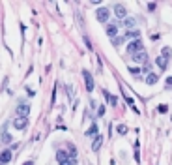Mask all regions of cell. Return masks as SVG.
I'll list each match as a JSON object with an SVG mask.
<instances>
[{"label": "cell", "instance_id": "277c9868", "mask_svg": "<svg viewBox=\"0 0 172 165\" xmlns=\"http://www.w3.org/2000/svg\"><path fill=\"white\" fill-rule=\"evenodd\" d=\"M131 58H133V62H138V64H146V62H148V53H146V51H138V53L131 55Z\"/></svg>", "mask_w": 172, "mask_h": 165}, {"label": "cell", "instance_id": "6da1fadb", "mask_svg": "<svg viewBox=\"0 0 172 165\" xmlns=\"http://www.w3.org/2000/svg\"><path fill=\"white\" fill-rule=\"evenodd\" d=\"M138 51H144V45H142L140 39H135V41H131V43L127 45V53H129V55H135V53H138Z\"/></svg>", "mask_w": 172, "mask_h": 165}, {"label": "cell", "instance_id": "e0dca14e", "mask_svg": "<svg viewBox=\"0 0 172 165\" xmlns=\"http://www.w3.org/2000/svg\"><path fill=\"white\" fill-rule=\"evenodd\" d=\"M86 135H88V137H94V135H97V126H95V124H92V126L88 128Z\"/></svg>", "mask_w": 172, "mask_h": 165}, {"label": "cell", "instance_id": "ffe728a7", "mask_svg": "<svg viewBox=\"0 0 172 165\" xmlns=\"http://www.w3.org/2000/svg\"><path fill=\"white\" fill-rule=\"evenodd\" d=\"M105 114V105H99L97 107V116H103Z\"/></svg>", "mask_w": 172, "mask_h": 165}, {"label": "cell", "instance_id": "484cf974", "mask_svg": "<svg viewBox=\"0 0 172 165\" xmlns=\"http://www.w3.org/2000/svg\"><path fill=\"white\" fill-rule=\"evenodd\" d=\"M155 6H157L155 2H150V4H148V10H150V11H154V10H155Z\"/></svg>", "mask_w": 172, "mask_h": 165}, {"label": "cell", "instance_id": "7c38bea8", "mask_svg": "<svg viewBox=\"0 0 172 165\" xmlns=\"http://www.w3.org/2000/svg\"><path fill=\"white\" fill-rule=\"evenodd\" d=\"M122 25H124V27H126V28H133V27H135V25H137V21H135V19H133V17H126V19H124V21H122Z\"/></svg>", "mask_w": 172, "mask_h": 165}, {"label": "cell", "instance_id": "ba28073f", "mask_svg": "<svg viewBox=\"0 0 172 165\" xmlns=\"http://www.w3.org/2000/svg\"><path fill=\"white\" fill-rule=\"evenodd\" d=\"M101 143H103V137H101V135H95L94 143H92V150H94V152H97V150L101 148Z\"/></svg>", "mask_w": 172, "mask_h": 165}, {"label": "cell", "instance_id": "5b68a950", "mask_svg": "<svg viewBox=\"0 0 172 165\" xmlns=\"http://www.w3.org/2000/svg\"><path fill=\"white\" fill-rule=\"evenodd\" d=\"M114 13H116V17H120V19H126L127 10H126L124 4H114Z\"/></svg>", "mask_w": 172, "mask_h": 165}, {"label": "cell", "instance_id": "8fae6325", "mask_svg": "<svg viewBox=\"0 0 172 165\" xmlns=\"http://www.w3.org/2000/svg\"><path fill=\"white\" fill-rule=\"evenodd\" d=\"M107 36H110V38L118 36V25H107Z\"/></svg>", "mask_w": 172, "mask_h": 165}, {"label": "cell", "instance_id": "d4e9b609", "mask_svg": "<svg viewBox=\"0 0 172 165\" xmlns=\"http://www.w3.org/2000/svg\"><path fill=\"white\" fill-rule=\"evenodd\" d=\"M157 111H159V113H166V111H168V107H166V105H159V107H157Z\"/></svg>", "mask_w": 172, "mask_h": 165}, {"label": "cell", "instance_id": "d6986e66", "mask_svg": "<svg viewBox=\"0 0 172 165\" xmlns=\"http://www.w3.org/2000/svg\"><path fill=\"white\" fill-rule=\"evenodd\" d=\"M118 133H120V135H126V133H127V128H126L124 124H120V126H118Z\"/></svg>", "mask_w": 172, "mask_h": 165}, {"label": "cell", "instance_id": "8992f818", "mask_svg": "<svg viewBox=\"0 0 172 165\" xmlns=\"http://www.w3.org/2000/svg\"><path fill=\"white\" fill-rule=\"evenodd\" d=\"M28 113H30L28 105H19L17 107V116H19V118H28Z\"/></svg>", "mask_w": 172, "mask_h": 165}, {"label": "cell", "instance_id": "44dd1931", "mask_svg": "<svg viewBox=\"0 0 172 165\" xmlns=\"http://www.w3.org/2000/svg\"><path fill=\"white\" fill-rule=\"evenodd\" d=\"M150 69H152V68H150V64H148V62H146V64L142 66V72H144V73H152Z\"/></svg>", "mask_w": 172, "mask_h": 165}, {"label": "cell", "instance_id": "7402d4cb", "mask_svg": "<svg viewBox=\"0 0 172 165\" xmlns=\"http://www.w3.org/2000/svg\"><path fill=\"white\" fill-rule=\"evenodd\" d=\"M60 165H75V159H73V158H69V159H66V161H62Z\"/></svg>", "mask_w": 172, "mask_h": 165}, {"label": "cell", "instance_id": "5bb4252c", "mask_svg": "<svg viewBox=\"0 0 172 165\" xmlns=\"http://www.w3.org/2000/svg\"><path fill=\"white\" fill-rule=\"evenodd\" d=\"M69 158H71V156H69L67 152H64V150H58V152H56V159H58L60 163L66 161V159H69Z\"/></svg>", "mask_w": 172, "mask_h": 165}, {"label": "cell", "instance_id": "ac0fdd59", "mask_svg": "<svg viewBox=\"0 0 172 165\" xmlns=\"http://www.w3.org/2000/svg\"><path fill=\"white\" fill-rule=\"evenodd\" d=\"M161 56L168 60V58L172 56V49H170V47H165V49H163V55H161Z\"/></svg>", "mask_w": 172, "mask_h": 165}, {"label": "cell", "instance_id": "30bf717a", "mask_svg": "<svg viewBox=\"0 0 172 165\" xmlns=\"http://www.w3.org/2000/svg\"><path fill=\"white\" fill-rule=\"evenodd\" d=\"M11 158H13L11 150H4L2 154H0V161H2V163H8V161H11Z\"/></svg>", "mask_w": 172, "mask_h": 165}, {"label": "cell", "instance_id": "83f0119b", "mask_svg": "<svg viewBox=\"0 0 172 165\" xmlns=\"http://www.w3.org/2000/svg\"><path fill=\"white\" fill-rule=\"evenodd\" d=\"M22 165H34V161H24Z\"/></svg>", "mask_w": 172, "mask_h": 165}, {"label": "cell", "instance_id": "3957f363", "mask_svg": "<svg viewBox=\"0 0 172 165\" xmlns=\"http://www.w3.org/2000/svg\"><path fill=\"white\" fill-rule=\"evenodd\" d=\"M82 77H84L86 90H88V92H92V90H94V77H92V73L88 72V69H84V72H82Z\"/></svg>", "mask_w": 172, "mask_h": 165}, {"label": "cell", "instance_id": "cb8c5ba5", "mask_svg": "<svg viewBox=\"0 0 172 165\" xmlns=\"http://www.w3.org/2000/svg\"><path fill=\"white\" fill-rule=\"evenodd\" d=\"M122 41H124V38H112V43H114V45H120Z\"/></svg>", "mask_w": 172, "mask_h": 165}, {"label": "cell", "instance_id": "9c48e42d", "mask_svg": "<svg viewBox=\"0 0 172 165\" xmlns=\"http://www.w3.org/2000/svg\"><path fill=\"white\" fill-rule=\"evenodd\" d=\"M138 36H140V32L138 30H127L126 32V36H124V39H138Z\"/></svg>", "mask_w": 172, "mask_h": 165}, {"label": "cell", "instance_id": "9a60e30c", "mask_svg": "<svg viewBox=\"0 0 172 165\" xmlns=\"http://www.w3.org/2000/svg\"><path fill=\"white\" fill-rule=\"evenodd\" d=\"M166 58H163V56H157V60H155V64L159 66V69H163V72H165V69H166Z\"/></svg>", "mask_w": 172, "mask_h": 165}, {"label": "cell", "instance_id": "52a82bcc", "mask_svg": "<svg viewBox=\"0 0 172 165\" xmlns=\"http://www.w3.org/2000/svg\"><path fill=\"white\" fill-rule=\"evenodd\" d=\"M13 126H15L17 130H24V128L28 126V118H19V116H17V118L13 120Z\"/></svg>", "mask_w": 172, "mask_h": 165}, {"label": "cell", "instance_id": "2e32d148", "mask_svg": "<svg viewBox=\"0 0 172 165\" xmlns=\"http://www.w3.org/2000/svg\"><path fill=\"white\" fill-rule=\"evenodd\" d=\"M157 81H159V77L155 73H148V75H146V83H148V85H155Z\"/></svg>", "mask_w": 172, "mask_h": 165}, {"label": "cell", "instance_id": "603a6c76", "mask_svg": "<svg viewBox=\"0 0 172 165\" xmlns=\"http://www.w3.org/2000/svg\"><path fill=\"white\" fill-rule=\"evenodd\" d=\"M2 139H4V143H11V137L8 133H2Z\"/></svg>", "mask_w": 172, "mask_h": 165}, {"label": "cell", "instance_id": "f1b7e54d", "mask_svg": "<svg viewBox=\"0 0 172 165\" xmlns=\"http://www.w3.org/2000/svg\"><path fill=\"white\" fill-rule=\"evenodd\" d=\"M0 165H4V163H2V161H0Z\"/></svg>", "mask_w": 172, "mask_h": 165}, {"label": "cell", "instance_id": "4316f807", "mask_svg": "<svg viewBox=\"0 0 172 165\" xmlns=\"http://www.w3.org/2000/svg\"><path fill=\"white\" fill-rule=\"evenodd\" d=\"M166 85H168V86H172V77H168V79H166Z\"/></svg>", "mask_w": 172, "mask_h": 165}, {"label": "cell", "instance_id": "4fadbf2b", "mask_svg": "<svg viewBox=\"0 0 172 165\" xmlns=\"http://www.w3.org/2000/svg\"><path fill=\"white\" fill-rule=\"evenodd\" d=\"M103 94H105V98L109 100V103H110V105H114V107L118 105V98H116V96H112V94H110V92H107V90H105Z\"/></svg>", "mask_w": 172, "mask_h": 165}, {"label": "cell", "instance_id": "7a4b0ae2", "mask_svg": "<svg viewBox=\"0 0 172 165\" xmlns=\"http://www.w3.org/2000/svg\"><path fill=\"white\" fill-rule=\"evenodd\" d=\"M95 17H97V21H99V23H107V21H109V17H110L109 8H99V10L95 11Z\"/></svg>", "mask_w": 172, "mask_h": 165}]
</instances>
